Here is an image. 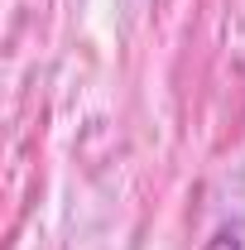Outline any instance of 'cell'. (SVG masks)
<instances>
[{"label": "cell", "mask_w": 245, "mask_h": 250, "mask_svg": "<svg viewBox=\"0 0 245 250\" xmlns=\"http://www.w3.org/2000/svg\"><path fill=\"white\" fill-rule=\"evenodd\" d=\"M202 250H245V226L241 221H221L212 236H207Z\"/></svg>", "instance_id": "obj_1"}]
</instances>
